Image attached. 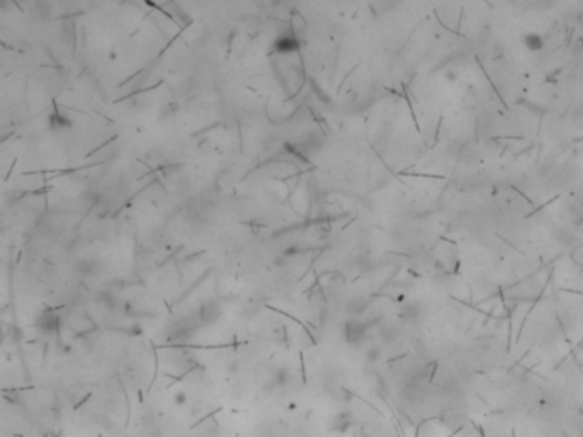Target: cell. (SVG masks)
I'll return each mask as SVG.
<instances>
[{"label":"cell","instance_id":"obj_3","mask_svg":"<svg viewBox=\"0 0 583 437\" xmlns=\"http://www.w3.org/2000/svg\"><path fill=\"white\" fill-rule=\"evenodd\" d=\"M365 333H366V328L359 321H347L346 328H344V337H346L347 343L351 345H357L359 342H363Z\"/></svg>","mask_w":583,"mask_h":437},{"label":"cell","instance_id":"obj_5","mask_svg":"<svg viewBox=\"0 0 583 437\" xmlns=\"http://www.w3.org/2000/svg\"><path fill=\"white\" fill-rule=\"evenodd\" d=\"M523 45L529 51H541L544 48V38L539 35V33H529L527 36L523 38Z\"/></svg>","mask_w":583,"mask_h":437},{"label":"cell","instance_id":"obj_4","mask_svg":"<svg viewBox=\"0 0 583 437\" xmlns=\"http://www.w3.org/2000/svg\"><path fill=\"white\" fill-rule=\"evenodd\" d=\"M57 323H59V316H57L53 311H43L40 314V319H38V326H41V328L46 331L57 330Z\"/></svg>","mask_w":583,"mask_h":437},{"label":"cell","instance_id":"obj_6","mask_svg":"<svg viewBox=\"0 0 583 437\" xmlns=\"http://www.w3.org/2000/svg\"><path fill=\"white\" fill-rule=\"evenodd\" d=\"M50 127L53 128V130H62V128H69L70 127V118L64 114L59 109H55L53 113H51L50 116Z\"/></svg>","mask_w":583,"mask_h":437},{"label":"cell","instance_id":"obj_1","mask_svg":"<svg viewBox=\"0 0 583 437\" xmlns=\"http://www.w3.org/2000/svg\"><path fill=\"white\" fill-rule=\"evenodd\" d=\"M299 50V40L293 31H286L274 40V51L279 55H291Z\"/></svg>","mask_w":583,"mask_h":437},{"label":"cell","instance_id":"obj_2","mask_svg":"<svg viewBox=\"0 0 583 437\" xmlns=\"http://www.w3.org/2000/svg\"><path fill=\"white\" fill-rule=\"evenodd\" d=\"M221 314H223L221 304L216 302V301H209V302H205V304H202V307H200L199 319H200V323H202V325H214L216 321H219Z\"/></svg>","mask_w":583,"mask_h":437},{"label":"cell","instance_id":"obj_7","mask_svg":"<svg viewBox=\"0 0 583 437\" xmlns=\"http://www.w3.org/2000/svg\"><path fill=\"white\" fill-rule=\"evenodd\" d=\"M79 272L82 273V275H91V277H94V275H99V273H101V270H103V267L99 265L98 261H82V263H79Z\"/></svg>","mask_w":583,"mask_h":437}]
</instances>
